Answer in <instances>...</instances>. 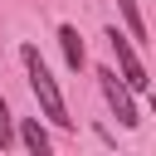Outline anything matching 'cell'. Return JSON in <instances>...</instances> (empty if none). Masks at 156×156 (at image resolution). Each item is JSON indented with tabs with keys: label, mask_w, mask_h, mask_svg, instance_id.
I'll use <instances>...</instances> for the list:
<instances>
[{
	"label": "cell",
	"mask_w": 156,
	"mask_h": 156,
	"mask_svg": "<svg viewBox=\"0 0 156 156\" xmlns=\"http://www.w3.org/2000/svg\"><path fill=\"white\" fill-rule=\"evenodd\" d=\"M58 44H63L68 68H83V63H88V49H83V39H78V29H73V24H58Z\"/></svg>",
	"instance_id": "5b68a950"
},
{
	"label": "cell",
	"mask_w": 156,
	"mask_h": 156,
	"mask_svg": "<svg viewBox=\"0 0 156 156\" xmlns=\"http://www.w3.org/2000/svg\"><path fill=\"white\" fill-rule=\"evenodd\" d=\"M15 146V117H10V102L0 98V151Z\"/></svg>",
	"instance_id": "52a82bcc"
},
{
	"label": "cell",
	"mask_w": 156,
	"mask_h": 156,
	"mask_svg": "<svg viewBox=\"0 0 156 156\" xmlns=\"http://www.w3.org/2000/svg\"><path fill=\"white\" fill-rule=\"evenodd\" d=\"M117 10L127 15V29H132L127 39H141V44H146V24H141V10H136V0H117Z\"/></svg>",
	"instance_id": "8992f818"
},
{
	"label": "cell",
	"mask_w": 156,
	"mask_h": 156,
	"mask_svg": "<svg viewBox=\"0 0 156 156\" xmlns=\"http://www.w3.org/2000/svg\"><path fill=\"white\" fill-rule=\"evenodd\" d=\"M98 88H102V98H107V107L117 112L122 127H136V122H141V112H136V102H132V88H127L112 68H98Z\"/></svg>",
	"instance_id": "3957f363"
},
{
	"label": "cell",
	"mask_w": 156,
	"mask_h": 156,
	"mask_svg": "<svg viewBox=\"0 0 156 156\" xmlns=\"http://www.w3.org/2000/svg\"><path fill=\"white\" fill-rule=\"evenodd\" d=\"M20 141H24L29 156H49V132L39 127V117H24L20 122Z\"/></svg>",
	"instance_id": "277c9868"
},
{
	"label": "cell",
	"mask_w": 156,
	"mask_h": 156,
	"mask_svg": "<svg viewBox=\"0 0 156 156\" xmlns=\"http://www.w3.org/2000/svg\"><path fill=\"white\" fill-rule=\"evenodd\" d=\"M107 44H112V54H117V68H122V83L132 88V93H146L151 88V78H146V68H141V58H136V49H132V39L112 24L107 29Z\"/></svg>",
	"instance_id": "7a4b0ae2"
},
{
	"label": "cell",
	"mask_w": 156,
	"mask_h": 156,
	"mask_svg": "<svg viewBox=\"0 0 156 156\" xmlns=\"http://www.w3.org/2000/svg\"><path fill=\"white\" fill-rule=\"evenodd\" d=\"M20 63H24V73H29V93L39 98V107H44V117L54 122V127H73V117H68V102H63V93H58V83H54V73H49V63L39 58V49L34 44H20Z\"/></svg>",
	"instance_id": "6da1fadb"
}]
</instances>
